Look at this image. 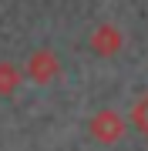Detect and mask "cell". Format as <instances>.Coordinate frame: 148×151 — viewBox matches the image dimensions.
I'll use <instances>...</instances> for the list:
<instances>
[{
	"label": "cell",
	"mask_w": 148,
	"mask_h": 151,
	"mask_svg": "<svg viewBox=\"0 0 148 151\" xmlns=\"http://www.w3.org/2000/svg\"><path fill=\"white\" fill-rule=\"evenodd\" d=\"M91 138L94 141H101V145H115V141L125 138V131H128V121L121 118L118 111H111V108H101L98 114L91 118Z\"/></svg>",
	"instance_id": "cell-1"
},
{
	"label": "cell",
	"mask_w": 148,
	"mask_h": 151,
	"mask_svg": "<svg viewBox=\"0 0 148 151\" xmlns=\"http://www.w3.org/2000/svg\"><path fill=\"white\" fill-rule=\"evenodd\" d=\"M24 74H27L30 81H37V84H47V81H54V77L61 74V60H57L54 50L40 47V50H34V54L27 57V64H24Z\"/></svg>",
	"instance_id": "cell-2"
},
{
	"label": "cell",
	"mask_w": 148,
	"mask_h": 151,
	"mask_svg": "<svg viewBox=\"0 0 148 151\" xmlns=\"http://www.w3.org/2000/svg\"><path fill=\"white\" fill-rule=\"evenodd\" d=\"M121 47H125V34H121L115 24L104 20V24H98V27L91 30V50L98 57H115Z\"/></svg>",
	"instance_id": "cell-3"
},
{
	"label": "cell",
	"mask_w": 148,
	"mask_h": 151,
	"mask_svg": "<svg viewBox=\"0 0 148 151\" xmlns=\"http://www.w3.org/2000/svg\"><path fill=\"white\" fill-rule=\"evenodd\" d=\"M20 81H24V70L17 64H10V60H0V94L10 97L17 87H20Z\"/></svg>",
	"instance_id": "cell-4"
},
{
	"label": "cell",
	"mask_w": 148,
	"mask_h": 151,
	"mask_svg": "<svg viewBox=\"0 0 148 151\" xmlns=\"http://www.w3.org/2000/svg\"><path fill=\"white\" fill-rule=\"evenodd\" d=\"M131 124L148 138V94H145V97H138V104L131 108Z\"/></svg>",
	"instance_id": "cell-5"
}]
</instances>
